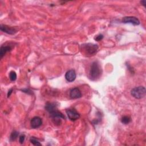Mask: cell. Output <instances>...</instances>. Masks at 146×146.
<instances>
[{
	"label": "cell",
	"instance_id": "52a82bcc",
	"mask_svg": "<svg viewBox=\"0 0 146 146\" xmlns=\"http://www.w3.org/2000/svg\"><path fill=\"white\" fill-rule=\"evenodd\" d=\"M0 30L4 33H6L8 34H11V35L14 34L17 31V29L16 28L13 27H10L7 25H1Z\"/></svg>",
	"mask_w": 146,
	"mask_h": 146
},
{
	"label": "cell",
	"instance_id": "d6986e66",
	"mask_svg": "<svg viewBox=\"0 0 146 146\" xmlns=\"http://www.w3.org/2000/svg\"><path fill=\"white\" fill-rule=\"evenodd\" d=\"M12 91H13V88H10V89L9 90V91H8V92H7V97H9V96H10L11 94L12 93Z\"/></svg>",
	"mask_w": 146,
	"mask_h": 146
},
{
	"label": "cell",
	"instance_id": "ba28073f",
	"mask_svg": "<svg viewBox=\"0 0 146 146\" xmlns=\"http://www.w3.org/2000/svg\"><path fill=\"white\" fill-rule=\"evenodd\" d=\"M42 124V119L39 116H35L32 118L30 121L31 127L33 128H38Z\"/></svg>",
	"mask_w": 146,
	"mask_h": 146
},
{
	"label": "cell",
	"instance_id": "6da1fadb",
	"mask_svg": "<svg viewBox=\"0 0 146 146\" xmlns=\"http://www.w3.org/2000/svg\"><path fill=\"white\" fill-rule=\"evenodd\" d=\"M46 110L48 112L50 116L54 119H64L65 117L63 115V113L58 110L56 106L55 103L47 102L45 105Z\"/></svg>",
	"mask_w": 146,
	"mask_h": 146
},
{
	"label": "cell",
	"instance_id": "e0dca14e",
	"mask_svg": "<svg viewBox=\"0 0 146 146\" xmlns=\"http://www.w3.org/2000/svg\"><path fill=\"white\" fill-rule=\"evenodd\" d=\"M25 139V135H21L19 137V141L21 144H23Z\"/></svg>",
	"mask_w": 146,
	"mask_h": 146
},
{
	"label": "cell",
	"instance_id": "277c9868",
	"mask_svg": "<svg viewBox=\"0 0 146 146\" xmlns=\"http://www.w3.org/2000/svg\"><path fill=\"white\" fill-rule=\"evenodd\" d=\"M146 94V90L143 86H139L132 88L131 91V95L136 99H141L144 98Z\"/></svg>",
	"mask_w": 146,
	"mask_h": 146
},
{
	"label": "cell",
	"instance_id": "5b68a950",
	"mask_svg": "<svg viewBox=\"0 0 146 146\" xmlns=\"http://www.w3.org/2000/svg\"><path fill=\"white\" fill-rule=\"evenodd\" d=\"M66 112L68 119L72 121H75L80 117V114L75 109H67Z\"/></svg>",
	"mask_w": 146,
	"mask_h": 146
},
{
	"label": "cell",
	"instance_id": "8fae6325",
	"mask_svg": "<svg viewBox=\"0 0 146 146\" xmlns=\"http://www.w3.org/2000/svg\"><path fill=\"white\" fill-rule=\"evenodd\" d=\"M11 49H12V47L11 46H9V45L2 46L1 47V50H0L1 58H2V57L5 55V54L7 52L10 51Z\"/></svg>",
	"mask_w": 146,
	"mask_h": 146
},
{
	"label": "cell",
	"instance_id": "30bf717a",
	"mask_svg": "<svg viewBox=\"0 0 146 146\" xmlns=\"http://www.w3.org/2000/svg\"><path fill=\"white\" fill-rule=\"evenodd\" d=\"M70 96L71 99H78L82 96V93L78 88H73L70 91Z\"/></svg>",
	"mask_w": 146,
	"mask_h": 146
},
{
	"label": "cell",
	"instance_id": "8992f818",
	"mask_svg": "<svg viewBox=\"0 0 146 146\" xmlns=\"http://www.w3.org/2000/svg\"><path fill=\"white\" fill-rule=\"evenodd\" d=\"M122 22L124 23H131L133 25H139L140 24V21L139 19L135 17L129 16L125 17L123 18Z\"/></svg>",
	"mask_w": 146,
	"mask_h": 146
},
{
	"label": "cell",
	"instance_id": "3957f363",
	"mask_svg": "<svg viewBox=\"0 0 146 146\" xmlns=\"http://www.w3.org/2000/svg\"><path fill=\"white\" fill-rule=\"evenodd\" d=\"M98 50V46L93 43H84L82 45V51L86 54L92 55Z\"/></svg>",
	"mask_w": 146,
	"mask_h": 146
},
{
	"label": "cell",
	"instance_id": "7a4b0ae2",
	"mask_svg": "<svg viewBox=\"0 0 146 146\" xmlns=\"http://www.w3.org/2000/svg\"><path fill=\"white\" fill-rule=\"evenodd\" d=\"M102 72V68L98 62L95 61L92 62L89 72V77L90 79L92 80H96L100 77Z\"/></svg>",
	"mask_w": 146,
	"mask_h": 146
},
{
	"label": "cell",
	"instance_id": "7c38bea8",
	"mask_svg": "<svg viewBox=\"0 0 146 146\" xmlns=\"http://www.w3.org/2000/svg\"><path fill=\"white\" fill-rule=\"evenodd\" d=\"M19 135V132L16 131H14L11 132L10 136V141H14L16 140V139L18 137Z\"/></svg>",
	"mask_w": 146,
	"mask_h": 146
},
{
	"label": "cell",
	"instance_id": "5bb4252c",
	"mask_svg": "<svg viewBox=\"0 0 146 146\" xmlns=\"http://www.w3.org/2000/svg\"><path fill=\"white\" fill-rule=\"evenodd\" d=\"M9 78L11 81H15L17 79V74L15 71H11L9 73Z\"/></svg>",
	"mask_w": 146,
	"mask_h": 146
},
{
	"label": "cell",
	"instance_id": "ac0fdd59",
	"mask_svg": "<svg viewBox=\"0 0 146 146\" xmlns=\"http://www.w3.org/2000/svg\"><path fill=\"white\" fill-rule=\"evenodd\" d=\"M22 91V92H25L26 94H33V92L29 90V89H27V88H25V89H22L21 90Z\"/></svg>",
	"mask_w": 146,
	"mask_h": 146
},
{
	"label": "cell",
	"instance_id": "9a60e30c",
	"mask_svg": "<svg viewBox=\"0 0 146 146\" xmlns=\"http://www.w3.org/2000/svg\"><path fill=\"white\" fill-rule=\"evenodd\" d=\"M30 141L34 145H42L41 143H40L39 141L34 137H31L30 139Z\"/></svg>",
	"mask_w": 146,
	"mask_h": 146
},
{
	"label": "cell",
	"instance_id": "ffe728a7",
	"mask_svg": "<svg viewBox=\"0 0 146 146\" xmlns=\"http://www.w3.org/2000/svg\"><path fill=\"white\" fill-rule=\"evenodd\" d=\"M140 3H141V5H143L145 6V5H146V1H145V0H144V1H141L140 2Z\"/></svg>",
	"mask_w": 146,
	"mask_h": 146
},
{
	"label": "cell",
	"instance_id": "4fadbf2b",
	"mask_svg": "<svg viewBox=\"0 0 146 146\" xmlns=\"http://www.w3.org/2000/svg\"><path fill=\"white\" fill-rule=\"evenodd\" d=\"M131 121V117L128 116H124L121 119V122L124 124H128Z\"/></svg>",
	"mask_w": 146,
	"mask_h": 146
},
{
	"label": "cell",
	"instance_id": "9c48e42d",
	"mask_svg": "<svg viewBox=\"0 0 146 146\" xmlns=\"http://www.w3.org/2000/svg\"><path fill=\"white\" fill-rule=\"evenodd\" d=\"M76 75L75 70H70L65 74V78L67 81L68 82H72L75 80L76 79Z\"/></svg>",
	"mask_w": 146,
	"mask_h": 146
},
{
	"label": "cell",
	"instance_id": "2e32d148",
	"mask_svg": "<svg viewBox=\"0 0 146 146\" xmlns=\"http://www.w3.org/2000/svg\"><path fill=\"white\" fill-rule=\"evenodd\" d=\"M103 35L102 34H99L95 36V37L94 38V39L96 41H100L103 39Z\"/></svg>",
	"mask_w": 146,
	"mask_h": 146
}]
</instances>
